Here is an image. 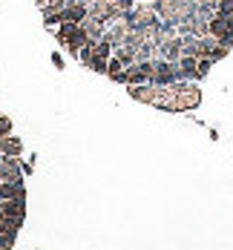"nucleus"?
Segmentation results:
<instances>
[{
    "mask_svg": "<svg viewBox=\"0 0 233 250\" xmlns=\"http://www.w3.org/2000/svg\"><path fill=\"white\" fill-rule=\"evenodd\" d=\"M55 38H58V43H64V49L69 52V55H78V49L86 43V29H84L81 23L64 21V23H58Z\"/></svg>",
    "mask_w": 233,
    "mask_h": 250,
    "instance_id": "1",
    "label": "nucleus"
},
{
    "mask_svg": "<svg viewBox=\"0 0 233 250\" xmlns=\"http://www.w3.org/2000/svg\"><path fill=\"white\" fill-rule=\"evenodd\" d=\"M207 26H210V35H213L219 43L233 46V18H225V15H219V12H213V18L207 21Z\"/></svg>",
    "mask_w": 233,
    "mask_h": 250,
    "instance_id": "2",
    "label": "nucleus"
},
{
    "mask_svg": "<svg viewBox=\"0 0 233 250\" xmlns=\"http://www.w3.org/2000/svg\"><path fill=\"white\" fill-rule=\"evenodd\" d=\"M86 15H89V6H86V3H81V0H66V6L61 9V23H64V21L81 23Z\"/></svg>",
    "mask_w": 233,
    "mask_h": 250,
    "instance_id": "3",
    "label": "nucleus"
},
{
    "mask_svg": "<svg viewBox=\"0 0 233 250\" xmlns=\"http://www.w3.org/2000/svg\"><path fill=\"white\" fill-rule=\"evenodd\" d=\"M176 66H179V81H199V58L196 55H181Z\"/></svg>",
    "mask_w": 233,
    "mask_h": 250,
    "instance_id": "4",
    "label": "nucleus"
},
{
    "mask_svg": "<svg viewBox=\"0 0 233 250\" xmlns=\"http://www.w3.org/2000/svg\"><path fill=\"white\" fill-rule=\"evenodd\" d=\"M0 219H26V199H3Z\"/></svg>",
    "mask_w": 233,
    "mask_h": 250,
    "instance_id": "5",
    "label": "nucleus"
},
{
    "mask_svg": "<svg viewBox=\"0 0 233 250\" xmlns=\"http://www.w3.org/2000/svg\"><path fill=\"white\" fill-rule=\"evenodd\" d=\"M158 58H167V61H179L181 58V35H170L158 43Z\"/></svg>",
    "mask_w": 233,
    "mask_h": 250,
    "instance_id": "6",
    "label": "nucleus"
},
{
    "mask_svg": "<svg viewBox=\"0 0 233 250\" xmlns=\"http://www.w3.org/2000/svg\"><path fill=\"white\" fill-rule=\"evenodd\" d=\"M3 199H26L23 181H0V201Z\"/></svg>",
    "mask_w": 233,
    "mask_h": 250,
    "instance_id": "7",
    "label": "nucleus"
},
{
    "mask_svg": "<svg viewBox=\"0 0 233 250\" xmlns=\"http://www.w3.org/2000/svg\"><path fill=\"white\" fill-rule=\"evenodd\" d=\"M23 152V141L18 138V135H6V138H0V155H21Z\"/></svg>",
    "mask_w": 233,
    "mask_h": 250,
    "instance_id": "8",
    "label": "nucleus"
},
{
    "mask_svg": "<svg viewBox=\"0 0 233 250\" xmlns=\"http://www.w3.org/2000/svg\"><path fill=\"white\" fill-rule=\"evenodd\" d=\"M121 69H124V63H121L115 55H109V61H106V78H115Z\"/></svg>",
    "mask_w": 233,
    "mask_h": 250,
    "instance_id": "9",
    "label": "nucleus"
},
{
    "mask_svg": "<svg viewBox=\"0 0 233 250\" xmlns=\"http://www.w3.org/2000/svg\"><path fill=\"white\" fill-rule=\"evenodd\" d=\"M9 132H12V121H9L6 115H0V138H6Z\"/></svg>",
    "mask_w": 233,
    "mask_h": 250,
    "instance_id": "10",
    "label": "nucleus"
},
{
    "mask_svg": "<svg viewBox=\"0 0 233 250\" xmlns=\"http://www.w3.org/2000/svg\"><path fill=\"white\" fill-rule=\"evenodd\" d=\"M210 66H213V61H210V58H199V78L207 75V72H210Z\"/></svg>",
    "mask_w": 233,
    "mask_h": 250,
    "instance_id": "11",
    "label": "nucleus"
}]
</instances>
